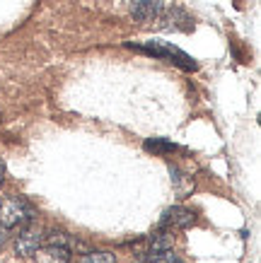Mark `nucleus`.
<instances>
[{
    "label": "nucleus",
    "instance_id": "f03ea898",
    "mask_svg": "<svg viewBox=\"0 0 261 263\" xmlns=\"http://www.w3.org/2000/svg\"><path fill=\"white\" fill-rule=\"evenodd\" d=\"M34 220V210L20 196H5L0 198V224L3 227H22V224L32 222Z\"/></svg>",
    "mask_w": 261,
    "mask_h": 263
},
{
    "label": "nucleus",
    "instance_id": "1a4fd4ad",
    "mask_svg": "<svg viewBox=\"0 0 261 263\" xmlns=\"http://www.w3.org/2000/svg\"><path fill=\"white\" fill-rule=\"evenodd\" d=\"M143 147H145V152H152L158 157H167V155H172L177 150V145L172 140H167V138H148L143 143Z\"/></svg>",
    "mask_w": 261,
    "mask_h": 263
},
{
    "label": "nucleus",
    "instance_id": "6e6552de",
    "mask_svg": "<svg viewBox=\"0 0 261 263\" xmlns=\"http://www.w3.org/2000/svg\"><path fill=\"white\" fill-rule=\"evenodd\" d=\"M174 247V234L172 230H165V227H158V230L152 232L150 237V249H148V254L155 256V254H162L167 249Z\"/></svg>",
    "mask_w": 261,
    "mask_h": 263
},
{
    "label": "nucleus",
    "instance_id": "20e7f679",
    "mask_svg": "<svg viewBox=\"0 0 261 263\" xmlns=\"http://www.w3.org/2000/svg\"><path fill=\"white\" fill-rule=\"evenodd\" d=\"M194 220L196 217H194L191 210H186L182 205H174L169 210H165V215L160 220V227H165V230H184V227L194 224Z\"/></svg>",
    "mask_w": 261,
    "mask_h": 263
},
{
    "label": "nucleus",
    "instance_id": "9d476101",
    "mask_svg": "<svg viewBox=\"0 0 261 263\" xmlns=\"http://www.w3.org/2000/svg\"><path fill=\"white\" fill-rule=\"evenodd\" d=\"M78 263H116L114 254H107V251H92V254H85Z\"/></svg>",
    "mask_w": 261,
    "mask_h": 263
},
{
    "label": "nucleus",
    "instance_id": "0eeeda50",
    "mask_svg": "<svg viewBox=\"0 0 261 263\" xmlns=\"http://www.w3.org/2000/svg\"><path fill=\"white\" fill-rule=\"evenodd\" d=\"M169 176H172V186H174L177 198H179V200L189 198L191 191H194V179H191L189 174L179 172V167H172V169H169Z\"/></svg>",
    "mask_w": 261,
    "mask_h": 263
},
{
    "label": "nucleus",
    "instance_id": "39448f33",
    "mask_svg": "<svg viewBox=\"0 0 261 263\" xmlns=\"http://www.w3.org/2000/svg\"><path fill=\"white\" fill-rule=\"evenodd\" d=\"M131 15H133V20H138L143 24L155 22L162 15V3L160 0H133L131 3Z\"/></svg>",
    "mask_w": 261,
    "mask_h": 263
},
{
    "label": "nucleus",
    "instance_id": "4468645a",
    "mask_svg": "<svg viewBox=\"0 0 261 263\" xmlns=\"http://www.w3.org/2000/svg\"><path fill=\"white\" fill-rule=\"evenodd\" d=\"M3 181H5V164L0 162V186H3Z\"/></svg>",
    "mask_w": 261,
    "mask_h": 263
},
{
    "label": "nucleus",
    "instance_id": "7ed1b4c3",
    "mask_svg": "<svg viewBox=\"0 0 261 263\" xmlns=\"http://www.w3.org/2000/svg\"><path fill=\"white\" fill-rule=\"evenodd\" d=\"M41 241H44V230H41L39 224H34V222L22 224V230H20V234H17V239H15V254L22 256V258H29L41 247Z\"/></svg>",
    "mask_w": 261,
    "mask_h": 263
},
{
    "label": "nucleus",
    "instance_id": "9b49d317",
    "mask_svg": "<svg viewBox=\"0 0 261 263\" xmlns=\"http://www.w3.org/2000/svg\"><path fill=\"white\" fill-rule=\"evenodd\" d=\"M41 244H51V247H68V237L65 232H48L44 234V241Z\"/></svg>",
    "mask_w": 261,
    "mask_h": 263
},
{
    "label": "nucleus",
    "instance_id": "f257e3e1",
    "mask_svg": "<svg viewBox=\"0 0 261 263\" xmlns=\"http://www.w3.org/2000/svg\"><path fill=\"white\" fill-rule=\"evenodd\" d=\"M135 51H141V53H148V56H158V58H165L169 63L179 65L182 70H196L198 63L189 53H184L182 48L172 46L169 41H145L141 46H133Z\"/></svg>",
    "mask_w": 261,
    "mask_h": 263
},
{
    "label": "nucleus",
    "instance_id": "f8f14e48",
    "mask_svg": "<svg viewBox=\"0 0 261 263\" xmlns=\"http://www.w3.org/2000/svg\"><path fill=\"white\" fill-rule=\"evenodd\" d=\"M152 263H184V261L177 254H172V249H167V251H162V254L152 256Z\"/></svg>",
    "mask_w": 261,
    "mask_h": 263
},
{
    "label": "nucleus",
    "instance_id": "423d86ee",
    "mask_svg": "<svg viewBox=\"0 0 261 263\" xmlns=\"http://www.w3.org/2000/svg\"><path fill=\"white\" fill-rule=\"evenodd\" d=\"M32 263H71V249L44 244L32 254Z\"/></svg>",
    "mask_w": 261,
    "mask_h": 263
},
{
    "label": "nucleus",
    "instance_id": "ddd939ff",
    "mask_svg": "<svg viewBox=\"0 0 261 263\" xmlns=\"http://www.w3.org/2000/svg\"><path fill=\"white\" fill-rule=\"evenodd\" d=\"M5 241H8V227H3V224H0V249H3Z\"/></svg>",
    "mask_w": 261,
    "mask_h": 263
}]
</instances>
